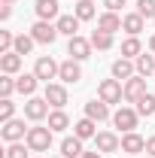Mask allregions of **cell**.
<instances>
[{
	"label": "cell",
	"mask_w": 155,
	"mask_h": 158,
	"mask_svg": "<svg viewBox=\"0 0 155 158\" xmlns=\"http://www.w3.org/2000/svg\"><path fill=\"white\" fill-rule=\"evenodd\" d=\"M21 55L19 52H3V55H0V70H3V73H9V76H15V73H19L21 70Z\"/></svg>",
	"instance_id": "obj_18"
},
{
	"label": "cell",
	"mask_w": 155,
	"mask_h": 158,
	"mask_svg": "<svg viewBox=\"0 0 155 158\" xmlns=\"http://www.w3.org/2000/svg\"><path fill=\"white\" fill-rule=\"evenodd\" d=\"M9 118H15V103L9 98H0V125L9 122Z\"/></svg>",
	"instance_id": "obj_31"
},
{
	"label": "cell",
	"mask_w": 155,
	"mask_h": 158,
	"mask_svg": "<svg viewBox=\"0 0 155 158\" xmlns=\"http://www.w3.org/2000/svg\"><path fill=\"white\" fill-rule=\"evenodd\" d=\"M0 137L6 140V143H21V140L27 137L24 118H9V122H3V128H0Z\"/></svg>",
	"instance_id": "obj_4"
},
{
	"label": "cell",
	"mask_w": 155,
	"mask_h": 158,
	"mask_svg": "<svg viewBox=\"0 0 155 158\" xmlns=\"http://www.w3.org/2000/svg\"><path fill=\"white\" fill-rule=\"evenodd\" d=\"M24 116L31 118V122L49 118V100H46V98H27V103H24Z\"/></svg>",
	"instance_id": "obj_9"
},
{
	"label": "cell",
	"mask_w": 155,
	"mask_h": 158,
	"mask_svg": "<svg viewBox=\"0 0 155 158\" xmlns=\"http://www.w3.org/2000/svg\"><path fill=\"white\" fill-rule=\"evenodd\" d=\"M58 158H64V155H58Z\"/></svg>",
	"instance_id": "obj_42"
},
{
	"label": "cell",
	"mask_w": 155,
	"mask_h": 158,
	"mask_svg": "<svg viewBox=\"0 0 155 158\" xmlns=\"http://www.w3.org/2000/svg\"><path fill=\"white\" fill-rule=\"evenodd\" d=\"M27 152H31V149H27V143H9L3 158H27Z\"/></svg>",
	"instance_id": "obj_32"
},
{
	"label": "cell",
	"mask_w": 155,
	"mask_h": 158,
	"mask_svg": "<svg viewBox=\"0 0 155 158\" xmlns=\"http://www.w3.org/2000/svg\"><path fill=\"white\" fill-rule=\"evenodd\" d=\"M49 128H52V131H67V128H70V116H67L64 110H52V113H49Z\"/></svg>",
	"instance_id": "obj_25"
},
{
	"label": "cell",
	"mask_w": 155,
	"mask_h": 158,
	"mask_svg": "<svg viewBox=\"0 0 155 158\" xmlns=\"http://www.w3.org/2000/svg\"><path fill=\"white\" fill-rule=\"evenodd\" d=\"M103 6H107L110 12H119V9L125 6V0H103Z\"/></svg>",
	"instance_id": "obj_36"
},
{
	"label": "cell",
	"mask_w": 155,
	"mask_h": 158,
	"mask_svg": "<svg viewBox=\"0 0 155 158\" xmlns=\"http://www.w3.org/2000/svg\"><path fill=\"white\" fill-rule=\"evenodd\" d=\"M137 12H140L143 19L155 21V0H137Z\"/></svg>",
	"instance_id": "obj_34"
},
{
	"label": "cell",
	"mask_w": 155,
	"mask_h": 158,
	"mask_svg": "<svg viewBox=\"0 0 155 158\" xmlns=\"http://www.w3.org/2000/svg\"><path fill=\"white\" fill-rule=\"evenodd\" d=\"M140 55H143V43H140V37H128L125 43H122V58L137 61Z\"/></svg>",
	"instance_id": "obj_24"
},
{
	"label": "cell",
	"mask_w": 155,
	"mask_h": 158,
	"mask_svg": "<svg viewBox=\"0 0 155 158\" xmlns=\"http://www.w3.org/2000/svg\"><path fill=\"white\" fill-rule=\"evenodd\" d=\"M9 15H12V3H3L0 6V21H9Z\"/></svg>",
	"instance_id": "obj_37"
},
{
	"label": "cell",
	"mask_w": 155,
	"mask_h": 158,
	"mask_svg": "<svg viewBox=\"0 0 155 158\" xmlns=\"http://www.w3.org/2000/svg\"><path fill=\"white\" fill-rule=\"evenodd\" d=\"M34 9H37V19H40V21L61 19V15H58V0H37V3H34Z\"/></svg>",
	"instance_id": "obj_16"
},
{
	"label": "cell",
	"mask_w": 155,
	"mask_h": 158,
	"mask_svg": "<svg viewBox=\"0 0 155 158\" xmlns=\"http://www.w3.org/2000/svg\"><path fill=\"white\" fill-rule=\"evenodd\" d=\"M55 27H58V34H64V37H79V19L76 15H61L58 21H55Z\"/></svg>",
	"instance_id": "obj_23"
},
{
	"label": "cell",
	"mask_w": 155,
	"mask_h": 158,
	"mask_svg": "<svg viewBox=\"0 0 155 158\" xmlns=\"http://www.w3.org/2000/svg\"><path fill=\"white\" fill-rule=\"evenodd\" d=\"M58 70H61V64H55L49 55L37 58V64H34V73H37L40 82H52V79H58Z\"/></svg>",
	"instance_id": "obj_6"
},
{
	"label": "cell",
	"mask_w": 155,
	"mask_h": 158,
	"mask_svg": "<svg viewBox=\"0 0 155 158\" xmlns=\"http://www.w3.org/2000/svg\"><path fill=\"white\" fill-rule=\"evenodd\" d=\"M73 15H76L79 21H91V19L97 15V9H94V3H91V0H79L76 9H73Z\"/></svg>",
	"instance_id": "obj_27"
},
{
	"label": "cell",
	"mask_w": 155,
	"mask_h": 158,
	"mask_svg": "<svg viewBox=\"0 0 155 158\" xmlns=\"http://www.w3.org/2000/svg\"><path fill=\"white\" fill-rule=\"evenodd\" d=\"M82 158H103V155H100V152L94 149V152H82Z\"/></svg>",
	"instance_id": "obj_39"
},
{
	"label": "cell",
	"mask_w": 155,
	"mask_h": 158,
	"mask_svg": "<svg viewBox=\"0 0 155 158\" xmlns=\"http://www.w3.org/2000/svg\"><path fill=\"white\" fill-rule=\"evenodd\" d=\"M91 46H94L97 52H110V49H113V34L94 31V34H91Z\"/></svg>",
	"instance_id": "obj_28"
},
{
	"label": "cell",
	"mask_w": 155,
	"mask_h": 158,
	"mask_svg": "<svg viewBox=\"0 0 155 158\" xmlns=\"http://www.w3.org/2000/svg\"><path fill=\"white\" fill-rule=\"evenodd\" d=\"M58 79L61 82H67V85H76L79 79H82V67H79V61H64L61 64V70H58Z\"/></svg>",
	"instance_id": "obj_11"
},
{
	"label": "cell",
	"mask_w": 155,
	"mask_h": 158,
	"mask_svg": "<svg viewBox=\"0 0 155 158\" xmlns=\"http://www.w3.org/2000/svg\"><path fill=\"white\" fill-rule=\"evenodd\" d=\"M52 128H43V125H34V128H27V137H24V143H27V149L31 152H49V146H52Z\"/></svg>",
	"instance_id": "obj_1"
},
{
	"label": "cell",
	"mask_w": 155,
	"mask_h": 158,
	"mask_svg": "<svg viewBox=\"0 0 155 158\" xmlns=\"http://www.w3.org/2000/svg\"><path fill=\"white\" fill-rule=\"evenodd\" d=\"M94 143H97V152H119V149H122V140H119L113 131H100L94 137Z\"/></svg>",
	"instance_id": "obj_12"
},
{
	"label": "cell",
	"mask_w": 155,
	"mask_h": 158,
	"mask_svg": "<svg viewBox=\"0 0 155 158\" xmlns=\"http://www.w3.org/2000/svg\"><path fill=\"white\" fill-rule=\"evenodd\" d=\"M73 134H76L79 140H91V137H97V122L94 118H79L76 125H73Z\"/></svg>",
	"instance_id": "obj_19"
},
{
	"label": "cell",
	"mask_w": 155,
	"mask_h": 158,
	"mask_svg": "<svg viewBox=\"0 0 155 158\" xmlns=\"http://www.w3.org/2000/svg\"><path fill=\"white\" fill-rule=\"evenodd\" d=\"M122 152H128V155L146 152V140L140 137L137 131H131V134H122Z\"/></svg>",
	"instance_id": "obj_13"
},
{
	"label": "cell",
	"mask_w": 155,
	"mask_h": 158,
	"mask_svg": "<svg viewBox=\"0 0 155 158\" xmlns=\"http://www.w3.org/2000/svg\"><path fill=\"white\" fill-rule=\"evenodd\" d=\"M137 113H140V116H155V94H149V91H146V94H143V98L137 100V106H134Z\"/></svg>",
	"instance_id": "obj_29"
},
{
	"label": "cell",
	"mask_w": 155,
	"mask_h": 158,
	"mask_svg": "<svg viewBox=\"0 0 155 158\" xmlns=\"http://www.w3.org/2000/svg\"><path fill=\"white\" fill-rule=\"evenodd\" d=\"M97 98L103 100V103H119V100L125 98V88H122L119 79H103L97 85Z\"/></svg>",
	"instance_id": "obj_2"
},
{
	"label": "cell",
	"mask_w": 155,
	"mask_h": 158,
	"mask_svg": "<svg viewBox=\"0 0 155 158\" xmlns=\"http://www.w3.org/2000/svg\"><path fill=\"white\" fill-rule=\"evenodd\" d=\"M137 118H140V113H137V110L122 106V110H116V113H113V125H116L122 134H131V131L137 128Z\"/></svg>",
	"instance_id": "obj_3"
},
{
	"label": "cell",
	"mask_w": 155,
	"mask_h": 158,
	"mask_svg": "<svg viewBox=\"0 0 155 158\" xmlns=\"http://www.w3.org/2000/svg\"><path fill=\"white\" fill-rule=\"evenodd\" d=\"M34 43H37V40L31 37V34H19V37H15V49H12V52H19L21 58H24V55H31Z\"/></svg>",
	"instance_id": "obj_30"
},
{
	"label": "cell",
	"mask_w": 155,
	"mask_h": 158,
	"mask_svg": "<svg viewBox=\"0 0 155 158\" xmlns=\"http://www.w3.org/2000/svg\"><path fill=\"white\" fill-rule=\"evenodd\" d=\"M134 67H137V76H152L155 73V55H140V58L134 61Z\"/></svg>",
	"instance_id": "obj_26"
},
{
	"label": "cell",
	"mask_w": 155,
	"mask_h": 158,
	"mask_svg": "<svg viewBox=\"0 0 155 158\" xmlns=\"http://www.w3.org/2000/svg\"><path fill=\"white\" fill-rule=\"evenodd\" d=\"M85 116L94 118V122H107V118H110V103H103L100 98L88 100V103H85Z\"/></svg>",
	"instance_id": "obj_14"
},
{
	"label": "cell",
	"mask_w": 155,
	"mask_h": 158,
	"mask_svg": "<svg viewBox=\"0 0 155 158\" xmlns=\"http://www.w3.org/2000/svg\"><path fill=\"white\" fill-rule=\"evenodd\" d=\"M82 152H85V149H82V140H79L76 134L61 140V155L64 158H82Z\"/></svg>",
	"instance_id": "obj_20"
},
{
	"label": "cell",
	"mask_w": 155,
	"mask_h": 158,
	"mask_svg": "<svg viewBox=\"0 0 155 158\" xmlns=\"http://www.w3.org/2000/svg\"><path fill=\"white\" fill-rule=\"evenodd\" d=\"M37 85H40V79H37V73H24V76H19L15 79V88H19L24 98H34V91H37Z\"/></svg>",
	"instance_id": "obj_22"
},
{
	"label": "cell",
	"mask_w": 155,
	"mask_h": 158,
	"mask_svg": "<svg viewBox=\"0 0 155 158\" xmlns=\"http://www.w3.org/2000/svg\"><path fill=\"white\" fill-rule=\"evenodd\" d=\"M12 91H19V88H15V79L9 76V73H3V76H0V98H9Z\"/></svg>",
	"instance_id": "obj_33"
},
{
	"label": "cell",
	"mask_w": 155,
	"mask_h": 158,
	"mask_svg": "<svg viewBox=\"0 0 155 158\" xmlns=\"http://www.w3.org/2000/svg\"><path fill=\"white\" fill-rule=\"evenodd\" d=\"M149 52H152V55H155V34H152V37H149Z\"/></svg>",
	"instance_id": "obj_40"
},
{
	"label": "cell",
	"mask_w": 155,
	"mask_h": 158,
	"mask_svg": "<svg viewBox=\"0 0 155 158\" xmlns=\"http://www.w3.org/2000/svg\"><path fill=\"white\" fill-rule=\"evenodd\" d=\"M122 88H125V100L128 103H137V100L146 94V76H131Z\"/></svg>",
	"instance_id": "obj_10"
},
{
	"label": "cell",
	"mask_w": 155,
	"mask_h": 158,
	"mask_svg": "<svg viewBox=\"0 0 155 158\" xmlns=\"http://www.w3.org/2000/svg\"><path fill=\"white\" fill-rule=\"evenodd\" d=\"M131 76H137V67L131 58H119L116 64H113V79H119V82H128Z\"/></svg>",
	"instance_id": "obj_15"
},
{
	"label": "cell",
	"mask_w": 155,
	"mask_h": 158,
	"mask_svg": "<svg viewBox=\"0 0 155 158\" xmlns=\"http://www.w3.org/2000/svg\"><path fill=\"white\" fill-rule=\"evenodd\" d=\"M122 31H128V37H140V31H143V15H140V12L122 15Z\"/></svg>",
	"instance_id": "obj_21"
},
{
	"label": "cell",
	"mask_w": 155,
	"mask_h": 158,
	"mask_svg": "<svg viewBox=\"0 0 155 158\" xmlns=\"http://www.w3.org/2000/svg\"><path fill=\"white\" fill-rule=\"evenodd\" d=\"M3 3H15V0H3Z\"/></svg>",
	"instance_id": "obj_41"
},
{
	"label": "cell",
	"mask_w": 155,
	"mask_h": 158,
	"mask_svg": "<svg viewBox=\"0 0 155 158\" xmlns=\"http://www.w3.org/2000/svg\"><path fill=\"white\" fill-rule=\"evenodd\" d=\"M146 155H152V158H155V137L146 140Z\"/></svg>",
	"instance_id": "obj_38"
},
{
	"label": "cell",
	"mask_w": 155,
	"mask_h": 158,
	"mask_svg": "<svg viewBox=\"0 0 155 158\" xmlns=\"http://www.w3.org/2000/svg\"><path fill=\"white\" fill-rule=\"evenodd\" d=\"M97 31H107V34H116V31H122V15L107 9L103 15H97Z\"/></svg>",
	"instance_id": "obj_17"
},
{
	"label": "cell",
	"mask_w": 155,
	"mask_h": 158,
	"mask_svg": "<svg viewBox=\"0 0 155 158\" xmlns=\"http://www.w3.org/2000/svg\"><path fill=\"white\" fill-rule=\"evenodd\" d=\"M12 49H15V37L9 31H0V55L3 52H12Z\"/></svg>",
	"instance_id": "obj_35"
},
{
	"label": "cell",
	"mask_w": 155,
	"mask_h": 158,
	"mask_svg": "<svg viewBox=\"0 0 155 158\" xmlns=\"http://www.w3.org/2000/svg\"><path fill=\"white\" fill-rule=\"evenodd\" d=\"M91 40H85V37H70V43H67V55L73 61H85V58H91Z\"/></svg>",
	"instance_id": "obj_8"
},
{
	"label": "cell",
	"mask_w": 155,
	"mask_h": 158,
	"mask_svg": "<svg viewBox=\"0 0 155 158\" xmlns=\"http://www.w3.org/2000/svg\"><path fill=\"white\" fill-rule=\"evenodd\" d=\"M43 98L49 100V106H52V110H64V103H67V88H64L61 82H46Z\"/></svg>",
	"instance_id": "obj_7"
},
{
	"label": "cell",
	"mask_w": 155,
	"mask_h": 158,
	"mask_svg": "<svg viewBox=\"0 0 155 158\" xmlns=\"http://www.w3.org/2000/svg\"><path fill=\"white\" fill-rule=\"evenodd\" d=\"M31 37L37 40V43H43V46H52V43L58 40V27H55L52 21H40L37 19V24L31 27Z\"/></svg>",
	"instance_id": "obj_5"
}]
</instances>
